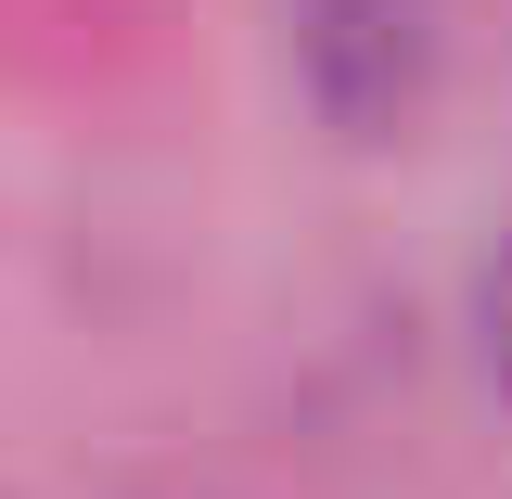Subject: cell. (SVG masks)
<instances>
[{
  "mask_svg": "<svg viewBox=\"0 0 512 499\" xmlns=\"http://www.w3.org/2000/svg\"><path fill=\"white\" fill-rule=\"evenodd\" d=\"M474 333H487V384L512 397V244L487 256V282H474Z\"/></svg>",
  "mask_w": 512,
  "mask_h": 499,
  "instance_id": "obj_1",
  "label": "cell"
}]
</instances>
